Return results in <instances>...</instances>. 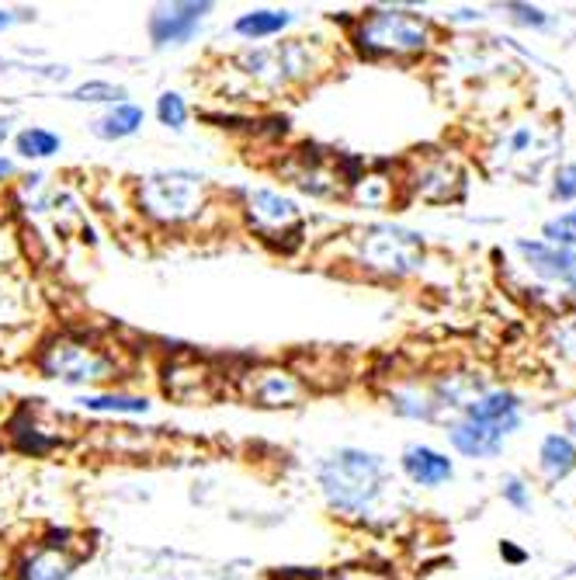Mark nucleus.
<instances>
[{
	"instance_id": "f257e3e1",
	"label": "nucleus",
	"mask_w": 576,
	"mask_h": 580,
	"mask_svg": "<svg viewBox=\"0 0 576 580\" xmlns=\"http://www.w3.org/2000/svg\"><path fill=\"white\" fill-rule=\"evenodd\" d=\"M320 490L326 497L331 511L344 518H358L376 508L385 487V463L372 452L361 449H341L331 459H323L320 469Z\"/></svg>"
},
{
	"instance_id": "f03ea898",
	"label": "nucleus",
	"mask_w": 576,
	"mask_h": 580,
	"mask_svg": "<svg viewBox=\"0 0 576 580\" xmlns=\"http://www.w3.org/2000/svg\"><path fill=\"white\" fill-rule=\"evenodd\" d=\"M212 188L192 171H157L136 182V206L157 227H188L209 209Z\"/></svg>"
},
{
	"instance_id": "7ed1b4c3",
	"label": "nucleus",
	"mask_w": 576,
	"mask_h": 580,
	"mask_svg": "<svg viewBox=\"0 0 576 580\" xmlns=\"http://www.w3.org/2000/svg\"><path fill=\"white\" fill-rule=\"evenodd\" d=\"M35 369L46 379H59V383H67V386H88V383H108L118 372V362L91 334L64 330L38 348Z\"/></svg>"
},
{
	"instance_id": "20e7f679",
	"label": "nucleus",
	"mask_w": 576,
	"mask_h": 580,
	"mask_svg": "<svg viewBox=\"0 0 576 580\" xmlns=\"http://www.w3.org/2000/svg\"><path fill=\"white\" fill-rule=\"evenodd\" d=\"M237 77H243L254 91H281L292 84H306L313 70H320V46L310 38H292V43L246 49L230 59Z\"/></svg>"
},
{
	"instance_id": "39448f33",
	"label": "nucleus",
	"mask_w": 576,
	"mask_h": 580,
	"mask_svg": "<svg viewBox=\"0 0 576 580\" xmlns=\"http://www.w3.org/2000/svg\"><path fill=\"white\" fill-rule=\"evenodd\" d=\"M352 257L372 275L406 278L424 265V240L414 230L368 227L352 236Z\"/></svg>"
},
{
	"instance_id": "423d86ee",
	"label": "nucleus",
	"mask_w": 576,
	"mask_h": 580,
	"mask_svg": "<svg viewBox=\"0 0 576 580\" xmlns=\"http://www.w3.org/2000/svg\"><path fill=\"white\" fill-rule=\"evenodd\" d=\"M355 46L368 59L414 56L430 46V22L414 11H368L355 28Z\"/></svg>"
},
{
	"instance_id": "0eeeda50",
	"label": "nucleus",
	"mask_w": 576,
	"mask_h": 580,
	"mask_svg": "<svg viewBox=\"0 0 576 580\" xmlns=\"http://www.w3.org/2000/svg\"><path fill=\"white\" fill-rule=\"evenodd\" d=\"M243 219L246 227H251L254 236H261L264 244H278L281 240H292V247L302 240V216L296 209V202L281 192H246V202H243Z\"/></svg>"
},
{
	"instance_id": "6e6552de",
	"label": "nucleus",
	"mask_w": 576,
	"mask_h": 580,
	"mask_svg": "<svg viewBox=\"0 0 576 580\" xmlns=\"http://www.w3.org/2000/svg\"><path fill=\"white\" fill-rule=\"evenodd\" d=\"M240 393L251 407L278 410V407H299L306 399V383L281 366H257L240 375Z\"/></svg>"
},
{
	"instance_id": "1a4fd4ad",
	"label": "nucleus",
	"mask_w": 576,
	"mask_h": 580,
	"mask_svg": "<svg viewBox=\"0 0 576 580\" xmlns=\"http://www.w3.org/2000/svg\"><path fill=\"white\" fill-rule=\"evenodd\" d=\"M212 11V4H163L150 14V38L157 49L192 43L201 18Z\"/></svg>"
},
{
	"instance_id": "9d476101",
	"label": "nucleus",
	"mask_w": 576,
	"mask_h": 580,
	"mask_svg": "<svg viewBox=\"0 0 576 580\" xmlns=\"http://www.w3.org/2000/svg\"><path fill=\"white\" fill-rule=\"evenodd\" d=\"M560 143H563V136L555 126H518L504 136L500 156L507 160V164L525 160V164H531V171H539Z\"/></svg>"
},
{
	"instance_id": "9b49d317",
	"label": "nucleus",
	"mask_w": 576,
	"mask_h": 580,
	"mask_svg": "<svg viewBox=\"0 0 576 580\" xmlns=\"http://www.w3.org/2000/svg\"><path fill=\"white\" fill-rule=\"evenodd\" d=\"M518 251L528 262V268L539 278H545V282L576 289V251L552 247L542 244V240H518Z\"/></svg>"
},
{
	"instance_id": "f8f14e48",
	"label": "nucleus",
	"mask_w": 576,
	"mask_h": 580,
	"mask_svg": "<svg viewBox=\"0 0 576 580\" xmlns=\"http://www.w3.org/2000/svg\"><path fill=\"white\" fill-rule=\"evenodd\" d=\"M465 417L469 421H480V425H489L497 428L500 434H510L521 421V404L514 393H504V390H493V393H480L469 399L465 407Z\"/></svg>"
},
{
	"instance_id": "ddd939ff",
	"label": "nucleus",
	"mask_w": 576,
	"mask_h": 580,
	"mask_svg": "<svg viewBox=\"0 0 576 580\" xmlns=\"http://www.w3.org/2000/svg\"><path fill=\"white\" fill-rule=\"evenodd\" d=\"M403 473L414 479L417 487H441L451 479L456 466H451V459L427 449V445H410L403 452Z\"/></svg>"
},
{
	"instance_id": "4468645a",
	"label": "nucleus",
	"mask_w": 576,
	"mask_h": 580,
	"mask_svg": "<svg viewBox=\"0 0 576 580\" xmlns=\"http://www.w3.org/2000/svg\"><path fill=\"white\" fill-rule=\"evenodd\" d=\"M73 570H77V556H70L64 543H43L22 564L18 580H67Z\"/></svg>"
},
{
	"instance_id": "2eb2a0df",
	"label": "nucleus",
	"mask_w": 576,
	"mask_h": 580,
	"mask_svg": "<svg viewBox=\"0 0 576 580\" xmlns=\"http://www.w3.org/2000/svg\"><path fill=\"white\" fill-rule=\"evenodd\" d=\"M451 445H456L469 459H493V455H500V449H504V434L497 428L469 421V417H465V421H459L456 428H451Z\"/></svg>"
},
{
	"instance_id": "dca6fc26",
	"label": "nucleus",
	"mask_w": 576,
	"mask_h": 580,
	"mask_svg": "<svg viewBox=\"0 0 576 580\" xmlns=\"http://www.w3.org/2000/svg\"><path fill=\"white\" fill-rule=\"evenodd\" d=\"M142 123H147V112H142L139 105H129V102H122V105H112L101 118H94V126L91 132L97 139H129L142 129Z\"/></svg>"
},
{
	"instance_id": "f3484780",
	"label": "nucleus",
	"mask_w": 576,
	"mask_h": 580,
	"mask_svg": "<svg viewBox=\"0 0 576 580\" xmlns=\"http://www.w3.org/2000/svg\"><path fill=\"white\" fill-rule=\"evenodd\" d=\"M414 182H417L414 192H417L421 198H427V202H445V198H456V195H459L462 174L441 160V164H435V167L417 171Z\"/></svg>"
},
{
	"instance_id": "a211bd4d",
	"label": "nucleus",
	"mask_w": 576,
	"mask_h": 580,
	"mask_svg": "<svg viewBox=\"0 0 576 580\" xmlns=\"http://www.w3.org/2000/svg\"><path fill=\"white\" fill-rule=\"evenodd\" d=\"M292 25V14L288 11H246L233 22V32L246 43H261V38H272Z\"/></svg>"
},
{
	"instance_id": "6ab92c4d",
	"label": "nucleus",
	"mask_w": 576,
	"mask_h": 580,
	"mask_svg": "<svg viewBox=\"0 0 576 580\" xmlns=\"http://www.w3.org/2000/svg\"><path fill=\"white\" fill-rule=\"evenodd\" d=\"M539 466L545 473V479H563L576 469V445L569 442L566 434H549L542 442V452H539Z\"/></svg>"
},
{
	"instance_id": "aec40b11",
	"label": "nucleus",
	"mask_w": 576,
	"mask_h": 580,
	"mask_svg": "<svg viewBox=\"0 0 576 580\" xmlns=\"http://www.w3.org/2000/svg\"><path fill=\"white\" fill-rule=\"evenodd\" d=\"M94 414H147L150 399L147 396H129V393H91L80 399Z\"/></svg>"
},
{
	"instance_id": "412c9836",
	"label": "nucleus",
	"mask_w": 576,
	"mask_h": 580,
	"mask_svg": "<svg viewBox=\"0 0 576 580\" xmlns=\"http://www.w3.org/2000/svg\"><path fill=\"white\" fill-rule=\"evenodd\" d=\"M59 147H64L59 143V136L49 132V129H38V126H28V129H22L14 136V150L25 160H46V156L59 153Z\"/></svg>"
},
{
	"instance_id": "4be33fe9",
	"label": "nucleus",
	"mask_w": 576,
	"mask_h": 580,
	"mask_svg": "<svg viewBox=\"0 0 576 580\" xmlns=\"http://www.w3.org/2000/svg\"><path fill=\"white\" fill-rule=\"evenodd\" d=\"M542 236H545V244H552V247L573 251L576 247V209L549 219V223L542 227Z\"/></svg>"
},
{
	"instance_id": "5701e85b",
	"label": "nucleus",
	"mask_w": 576,
	"mask_h": 580,
	"mask_svg": "<svg viewBox=\"0 0 576 580\" xmlns=\"http://www.w3.org/2000/svg\"><path fill=\"white\" fill-rule=\"evenodd\" d=\"M157 118H160V126L181 132L184 126H188V105H184V97L174 91H163L157 97Z\"/></svg>"
},
{
	"instance_id": "b1692460",
	"label": "nucleus",
	"mask_w": 576,
	"mask_h": 580,
	"mask_svg": "<svg viewBox=\"0 0 576 580\" xmlns=\"http://www.w3.org/2000/svg\"><path fill=\"white\" fill-rule=\"evenodd\" d=\"M70 97H73V102H115V105H122L126 91L108 84V80H91V84H80Z\"/></svg>"
},
{
	"instance_id": "393cba45",
	"label": "nucleus",
	"mask_w": 576,
	"mask_h": 580,
	"mask_svg": "<svg viewBox=\"0 0 576 580\" xmlns=\"http://www.w3.org/2000/svg\"><path fill=\"white\" fill-rule=\"evenodd\" d=\"M555 348H560V355L569 358V362L576 366V316L563 320V324L555 327Z\"/></svg>"
},
{
	"instance_id": "a878e982",
	"label": "nucleus",
	"mask_w": 576,
	"mask_h": 580,
	"mask_svg": "<svg viewBox=\"0 0 576 580\" xmlns=\"http://www.w3.org/2000/svg\"><path fill=\"white\" fill-rule=\"evenodd\" d=\"M552 198H576V164H566V167L555 171Z\"/></svg>"
},
{
	"instance_id": "bb28decb",
	"label": "nucleus",
	"mask_w": 576,
	"mask_h": 580,
	"mask_svg": "<svg viewBox=\"0 0 576 580\" xmlns=\"http://www.w3.org/2000/svg\"><path fill=\"white\" fill-rule=\"evenodd\" d=\"M504 501L514 504L518 511H528L531 508V494L525 490L521 479H507V484H504Z\"/></svg>"
},
{
	"instance_id": "cd10ccee",
	"label": "nucleus",
	"mask_w": 576,
	"mask_h": 580,
	"mask_svg": "<svg viewBox=\"0 0 576 580\" xmlns=\"http://www.w3.org/2000/svg\"><path fill=\"white\" fill-rule=\"evenodd\" d=\"M510 11H518L525 25H545V14L539 8H525V4H510Z\"/></svg>"
},
{
	"instance_id": "c85d7f7f",
	"label": "nucleus",
	"mask_w": 576,
	"mask_h": 580,
	"mask_svg": "<svg viewBox=\"0 0 576 580\" xmlns=\"http://www.w3.org/2000/svg\"><path fill=\"white\" fill-rule=\"evenodd\" d=\"M500 556H507L510 564H521V559H525V553H521V549H514L510 543H504V546H500Z\"/></svg>"
},
{
	"instance_id": "c756f323",
	"label": "nucleus",
	"mask_w": 576,
	"mask_h": 580,
	"mask_svg": "<svg viewBox=\"0 0 576 580\" xmlns=\"http://www.w3.org/2000/svg\"><path fill=\"white\" fill-rule=\"evenodd\" d=\"M11 160H4V156H0V182H4V177H11Z\"/></svg>"
},
{
	"instance_id": "7c9ffc66",
	"label": "nucleus",
	"mask_w": 576,
	"mask_h": 580,
	"mask_svg": "<svg viewBox=\"0 0 576 580\" xmlns=\"http://www.w3.org/2000/svg\"><path fill=\"white\" fill-rule=\"evenodd\" d=\"M14 25V14H8V11H0V32L4 28H11Z\"/></svg>"
},
{
	"instance_id": "2f4dec72",
	"label": "nucleus",
	"mask_w": 576,
	"mask_h": 580,
	"mask_svg": "<svg viewBox=\"0 0 576 580\" xmlns=\"http://www.w3.org/2000/svg\"><path fill=\"white\" fill-rule=\"evenodd\" d=\"M365 580H379V577H372V573H365Z\"/></svg>"
}]
</instances>
